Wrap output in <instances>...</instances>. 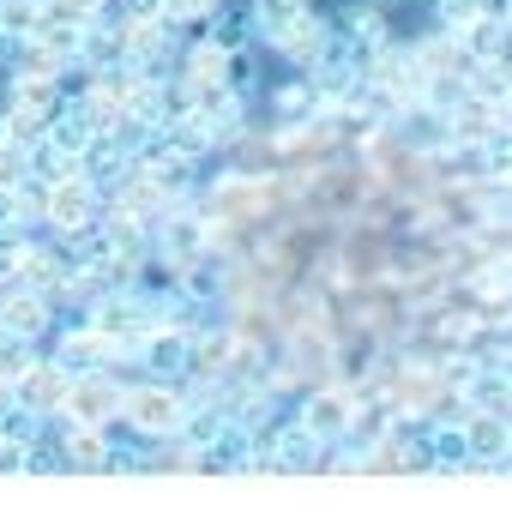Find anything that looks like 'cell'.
I'll list each match as a JSON object with an SVG mask.
<instances>
[{
  "mask_svg": "<svg viewBox=\"0 0 512 512\" xmlns=\"http://www.w3.org/2000/svg\"><path fill=\"white\" fill-rule=\"evenodd\" d=\"M266 205H278V187L260 181V175H217L211 193H205V217H223V223L260 217Z\"/></svg>",
  "mask_w": 512,
  "mask_h": 512,
  "instance_id": "obj_1",
  "label": "cell"
},
{
  "mask_svg": "<svg viewBox=\"0 0 512 512\" xmlns=\"http://www.w3.org/2000/svg\"><path fill=\"white\" fill-rule=\"evenodd\" d=\"M121 386L103 374V368H91V374H73L67 380V404H61V416L67 422H91V428H103L109 416H121Z\"/></svg>",
  "mask_w": 512,
  "mask_h": 512,
  "instance_id": "obj_2",
  "label": "cell"
},
{
  "mask_svg": "<svg viewBox=\"0 0 512 512\" xmlns=\"http://www.w3.org/2000/svg\"><path fill=\"white\" fill-rule=\"evenodd\" d=\"M91 211H97V187H91V175H61V181H49V193H43V217H49L61 235H79V229L91 223Z\"/></svg>",
  "mask_w": 512,
  "mask_h": 512,
  "instance_id": "obj_3",
  "label": "cell"
},
{
  "mask_svg": "<svg viewBox=\"0 0 512 512\" xmlns=\"http://www.w3.org/2000/svg\"><path fill=\"white\" fill-rule=\"evenodd\" d=\"M121 416H127L139 434H181L187 404H181L169 386H133V392L121 398Z\"/></svg>",
  "mask_w": 512,
  "mask_h": 512,
  "instance_id": "obj_4",
  "label": "cell"
},
{
  "mask_svg": "<svg viewBox=\"0 0 512 512\" xmlns=\"http://www.w3.org/2000/svg\"><path fill=\"white\" fill-rule=\"evenodd\" d=\"M67 380H73V374H67L61 362H37V368L13 386V398H19L31 416H61V404H67Z\"/></svg>",
  "mask_w": 512,
  "mask_h": 512,
  "instance_id": "obj_5",
  "label": "cell"
},
{
  "mask_svg": "<svg viewBox=\"0 0 512 512\" xmlns=\"http://www.w3.org/2000/svg\"><path fill=\"white\" fill-rule=\"evenodd\" d=\"M350 416H356V398L338 392V386H326V392H314V398L302 404V428H308L314 440H344V434H350Z\"/></svg>",
  "mask_w": 512,
  "mask_h": 512,
  "instance_id": "obj_6",
  "label": "cell"
},
{
  "mask_svg": "<svg viewBox=\"0 0 512 512\" xmlns=\"http://www.w3.org/2000/svg\"><path fill=\"white\" fill-rule=\"evenodd\" d=\"M199 253H211L205 211H163V260L187 266V260H199Z\"/></svg>",
  "mask_w": 512,
  "mask_h": 512,
  "instance_id": "obj_7",
  "label": "cell"
},
{
  "mask_svg": "<svg viewBox=\"0 0 512 512\" xmlns=\"http://www.w3.org/2000/svg\"><path fill=\"white\" fill-rule=\"evenodd\" d=\"M109 356H121V344H115V338H103L97 326H85V332H67V338H61V350H55V362H61L67 374L109 368Z\"/></svg>",
  "mask_w": 512,
  "mask_h": 512,
  "instance_id": "obj_8",
  "label": "cell"
},
{
  "mask_svg": "<svg viewBox=\"0 0 512 512\" xmlns=\"http://www.w3.org/2000/svg\"><path fill=\"white\" fill-rule=\"evenodd\" d=\"M61 470H115L103 428H91V422H67V440H61Z\"/></svg>",
  "mask_w": 512,
  "mask_h": 512,
  "instance_id": "obj_9",
  "label": "cell"
},
{
  "mask_svg": "<svg viewBox=\"0 0 512 512\" xmlns=\"http://www.w3.org/2000/svg\"><path fill=\"white\" fill-rule=\"evenodd\" d=\"M49 326V302H43V290H13V296H0V332L7 338H37Z\"/></svg>",
  "mask_w": 512,
  "mask_h": 512,
  "instance_id": "obj_10",
  "label": "cell"
},
{
  "mask_svg": "<svg viewBox=\"0 0 512 512\" xmlns=\"http://www.w3.org/2000/svg\"><path fill=\"white\" fill-rule=\"evenodd\" d=\"M187 368L199 380H217L235 368V332H205V338H187Z\"/></svg>",
  "mask_w": 512,
  "mask_h": 512,
  "instance_id": "obj_11",
  "label": "cell"
},
{
  "mask_svg": "<svg viewBox=\"0 0 512 512\" xmlns=\"http://www.w3.org/2000/svg\"><path fill=\"white\" fill-rule=\"evenodd\" d=\"M458 43H464L470 61H500V55H506V19H494V13L482 7L470 25H458Z\"/></svg>",
  "mask_w": 512,
  "mask_h": 512,
  "instance_id": "obj_12",
  "label": "cell"
},
{
  "mask_svg": "<svg viewBox=\"0 0 512 512\" xmlns=\"http://www.w3.org/2000/svg\"><path fill=\"white\" fill-rule=\"evenodd\" d=\"M272 43H278V49H284V55H290L296 67H314V61L326 55V25L302 13V19H290V25H284V31H278Z\"/></svg>",
  "mask_w": 512,
  "mask_h": 512,
  "instance_id": "obj_13",
  "label": "cell"
},
{
  "mask_svg": "<svg viewBox=\"0 0 512 512\" xmlns=\"http://www.w3.org/2000/svg\"><path fill=\"white\" fill-rule=\"evenodd\" d=\"M229 55H235V49H223V43H199V49L187 55V91L199 97V91L229 85Z\"/></svg>",
  "mask_w": 512,
  "mask_h": 512,
  "instance_id": "obj_14",
  "label": "cell"
},
{
  "mask_svg": "<svg viewBox=\"0 0 512 512\" xmlns=\"http://www.w3.org/2000/svg\"><path fill=\"white\" fill-rule=\"evenodd\" d=\"M91 326H97L103 338H115V344H133V338L151 332V314H139V302H103V308L91 314Z\"/></svg>",
  "mask_w": 512,
  "mask_h": 512,
  "instance_id": "obj_15",
  "label": "cell"
},
{
  "mask_svg": "<svg viewBox=\"0 0 512 512\" xmlns=\"http://www.w3.org/2000/svg\"><path fill=\"white\" fill-rule=\"evenodd\" d=\"M464 452H476V458L494 464V452H506V410H470V422H464Z\"/></svg>",
  "mask_w": 512,
  "mask_h": 512,
  "instance_id": "obj_16",
  "label": "cell"
},
{
  "mask_svg": "<svg viewBox=\"0 0 512 512\" xmlns=\"http://www.w3.org/2000/svg\"><path fill=\"white\" fill-rule=\"evenodd\" d=\"M13 109L55 115L61 109V79H49V73H13Z\"/></svg>",
  "mask_w": 512,
  "mask_h": 512,
  "instance_id": "obj_17",
  "label": "cell"
},
{
  "mask_svg": "<svg viewBox=\"0 0 512 512\" xmlns=\"http://www.w3.org/2000/svg\"><path fill=\"white\" fill-rule=\"evenodd\" d=\"M139 350H145V362L157 368V374H175V368H187V332H145L139 338Z\"/></svg>",
  "mask_w": 512,
  "mask_h": 512,
  "instance_id": "obj_18",
  "label": "cell"
},
{
  "mask_svg": "<svg viewBox=\"0 0 512 512\" xmlns=\"http://www.w3.org/2000/svg\"><path fill=\"white\" fill-rule=\"evenodd\" d=\"M302 13H308V0H253V13H247V19H253V31L278 37V31H284L290 19H302Z\"/></svg>",
  "mask_w": 512,
  "mask_h": 512,
  "instance_id": "obj_19",
  "label": "cell"
},
{
  "mask_svg": "<svg viewBox=\"0 0 512 512\" xmlns=\"http://www.w3.org/2000/svg\"><path fill=\"white\" fill-rule=\"evenodd\" d=\"M464 79H470V91H476L482 103H500V109H506V67H500V61H476Z\"/></svg>",
  "mask_w": 512,
  "mask_h": 512,
  "instance_id": "obj_20",
  "label": "cell"
},
{
  "mask_svg": "<svg viewBox=\"0 0 512 512\" xmlns=\"http://www.w3.org/2000/svg\"><path fill=\"white\" fill-rule=\"evenodd\" d=\"M37 31V0H0V37H31Z\"/></svg>",
  "mask_w": 512,
  "mask_h": 512,
  "instance_id": "obj_21",
  "label": "cell"
},
{
  "mask_svg": "<svg viewBox=\"0 0 512 512\" xmlns=\"http://www.w3.org/2000/svg\"><path fill=\"white\" fill-rule=\"evenodd\" d=\"M37 362H43V356L31 350V338H13L7 350H0V380H13V386H19V380L37 368Z\"/></svg>",
  "mask_w": 512,
  "mask_h": 512,
  "instance_id": "obj_22",
  "label": "cell"
},
{
  "mask_svg": "<svg viewBox=\"0 0 512 512\" xmlns=\"http://www.w3.org/2000/svg\"><path fill=\"white\" fill-rule=\"evenodd\" d=\"M19 181H31V151L25 145H0V187H19Z\"/></svg>",
  "mask_w": 512,
  "mask_h": 512,
  "instance_id": "obj_23",
  "label": "cell"
},
{
  "mask_svg": "<svg viewBox=\"0 0 512 512\" xmlns=\"http://www.w3.org/2000/svg\"><path fill=\"white\" fill-rule=\"evenodd\" d=\"M434 7H440V19H446V25L458 31V25H470V19H476V13L488 7V0H434Z\"/></svg>",
  "mask_w": 512,
  "mask_h": 512,
  "instance_id": "obj_24",
  "label": "cell"
},
{
  "mask_svg": "<svg viewBox=\"0 0 512 512\" xmlns=\"http://www.w3.org/2000/svg\"><path fill=\"white\" fill-rule=\"evenodd\" d=\"M470 326H476V314H440V320H434L440 344H464V338H470Z\"/></svg>",
  "mask_w": 512,
  "mask_h": 512,
  "instance_id": "obj_25",
  "label": "cell"
},
{
  "mask_svg": "<svg viewBox=\"0 0 512 512\" xmlns=\"http://www.w3.org/2000/svg\"><path fill=\"white\" fill-rule=\"evenodd\" d=\"M211 7H217V0H163V13H169V19H205Z\"/></svg>",
  "mask_w": 512,
  "mask_h": 512,
  "instance_id": "obj_26",
  "label": "cell"
},
{
  "mask_svg": "<svg viewBox=\"0 0 512 512\" xmlns=\"http://www.w3.org/2000/svg\"><path fill=\"white\" fill-rule=\"evenodd\" d=\"M278 109H284V115H296V109H314V91H308V85H290V91H278Z\"/></svg>",
  "mask_w": 512,
  "mask_h": 512,
  "instance_id": "obj_27",
  "label": "cell"
},
{
  "mask_svg": "<svg viewBox=\"0 0 512 512\" xmlns=\"http://www.w3.org/2000/svg\"><path fill=\"white\" fill-rule=\"evenodd\" d=\"M127 19H163V0H121Z\"/></svg>",
  "mask_w": 512,
  "mask_h": 512,
  "instance_id": "obj_28",
  "label": "cell"
},
{
  "mask_svg": "<svg viewBox=\"0 0 512 512\" xmlns=\"http://www.w3.org/2000/svg\"><path fill=\"white\" fill-rule=\"evenodd\" d=\"M67 7H73V13H79V19H85V25H91V19H97V13H103V7H109V0H67Z\"/></svg>",
  "mask_w": 512,
  "mask_h": 512,
  "instance_id": "obj_29",
  "label": "cell"
},
{
  "mask_svg": "<svg viewBox=\"0 0 512 512\" xmlns=\"http://www.w3.org/2000/svg\"><path fill=\"white\" fill-rule=\"evenodd\" d=\"M0 145H7V115H0Z\"/></svg>",
  "mask_w": 512,
  "mask_h": 512,
  "instance_id": "obj_30",
  "label": "cell"
}]
</instances>
